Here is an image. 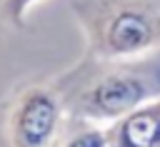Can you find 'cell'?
<instances>
[{"label": "cell", "instance_id": "obj_3", "mask_svg": "<svg viewBox=\"0 0 160 147\" xmlns=\"http://www.w3.org/2000/svg\"><path fill=\"white\" fill-rule=\"evenodd\" d=\"M65 105L55 85L20 87L0 112V137L12 147H45L58 142Z\"/></svg>", "mask_w": 160, "mask_h": 147}, {"label": "cell", "instance_id": "obj_1", "mask_svg": "<svg viewBox=\"0 0 160 147\" xmlns=\"http://www.w3.org/2000/svg\"><path fill=\"white\" fill-rule=\"evenodd\" d=\"M55 87L62 97L65 115L110 125L160 97V50L115 60L88 52Z\"/></svg>", "mask_w": 160, "mask_h": 147}, {"label": "cell", "instance_id": "obj_4", "mask_svg": "<svg viewBox=\"0 0 160 147\" xmlns=\"http://www.w3.org/2000/svg\"><path fill=\"white\" fill-rule=\"evenodd\" d=\"M112 147H160V97L108 125Z\"/></svg>", "mask_w": 160, "mask_h": 147}, {"label": "cell", "instance_id": "obj_5", "mask_svg": "<svg viewBox=\"0 0 160 147\" xmlns=\"http://www.w3.org/2000/svg\"><path fill=\"white\" fill-rule=\"evenodd\" d=\"M58 142L70 147H110V135L108 127H102V122L65 115Z\"/></svg>", "mask_w": 160, "mask_h": 147}, {"label": "cell", "instance_id": "obj_2", "mask_svg": "<svg viewBox=\"0 0 160 147\" xmlns=\"http://www.w3.org/2000/svg\"><path fill=\"white\" fill-rule=\"evenodd\" d=\"M75 20L98 57H138L160 50V0H72Z\"/></svg>", "mask_w": 160, "mask_h": 147}, {"label": "cell", "instance_id": "obj_6", "mask_svg": "<svg viewBox=\"0 0 160 147\" xmlns=\"http://www.w3.org/2000/svg\"><path fill=\"white\" fill-rule=\"evenodd\" d=\"M40 0H0V20L12 30H25L28 10Z\"/></svg>", "mask_w": 160, "mask_h": 147}]
</instances>
